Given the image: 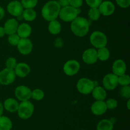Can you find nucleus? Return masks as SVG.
I'll list each match as a JSON object with an SVG mask.
<instances>
[{
	"label": "nucleus",
	"mask_w": 130,
	"mask_h": 130,
	"mask_svg": "<svg viewBox=\"0 0 130 130\" xmlns=\"http://www.w3.org/2000/svg\"><path fill=\"white\" fill-rule=\"evenodd\" d=\"M106 106L107 109L109 110H112V109H116L118 105V102L116 99H109L105 102Z\"/></svg>",
	"instance_id": "473e14b6"
},
{
	"label": "nucleus",
	"mask_w": 130,
	"mask_h": 130,
	"mask_svg": "<svg viewBox=\"0 0 130 130\" xmlns=\"http://www.w3.org/2000/svg\"><path fill=\"white\" fill-rule=\"evenodd\" d=\"M38 0H21L22 5L25 9L34 8L38 4Z\"/></svg>",
	"instance_id": "c756f323"
},
{
	"label": "nucleus",
	"mask_w": 130,
	"mask_h": 130,
	"mask_svg": "<svg viewBox=\"0 0 130 130\" xmlns=\"http://www.w3.org/2000/svg\"><path fill=\"white\" fill-rule=\"evenodd\" d=\"M72 32L77 37H84L88 33L90 29L89 21L83 17H77L71 22Z\"/></svg>",
	"instance_id": "f03ea898"
},
{
	"label": "nucleus",
	"mask_w": 130,
	"mask_h": 130,
	"mask_svg": "<svg viewBox=\"0 0 130 130\" xmlns=\"http://www.w3.org/2000/svg\"><path fill=\"white\" fill-rule=\"evenodd\" d=\"M3 110H4L3 105L2 103L0 102V116H2L3 114Z\"/></svg>",
	"instance_id": "a19ab883"
},
{
	"label": "nucleus",
	"mask_w": 130,
	"mask_h": 130,
	"mask_svg": "<svg viewBox=\"0 0 130 130\" xmlns=\"http://www.w3.org/2000/svg\"><path fill=\"white\" fill-rule=\"evenodd\" d=\"M80 63L76 60H69L63 65V71L68 76L76 75L79 71Z\"/></svg>",
	"instance_id": "6e6552de"
},
{
	"label": "nucleus",
	"mask_w": 130,
	"mask_h": 130,
	"mask_svg": "<svg viewBox=\"0 0 130 130\" xmlns=\"http://www.w3.org/2000/svg\"><path fill=\"white\" fill-rule=\"evenodd\" d=\"M17 47L21 54L27 55L31 53L33 49V44L31 41L28 38H20Z\"/></svg>",
	"instance_id": "9b49d317"
},
{
	"label": "nucleus",
	"mask_w": 130,
	"mask_h": 130,
	"mask_svg": "<svg viewBox=\"0 0 130 130\" xmlns=\"http://www.w3.org/2000/svg\"><path fill=\"white\" fill-rule=\"evenodd\" d=\"M91 112L95 116H101L107 110L106 104L104 100H96L91 106Z\"/></svg>",
	"instance_id": "2eb2a0df"
},
{
	"label": "nucleus",
	"mask_w": 130,
	"mask_h": 130,
	"mask_svg": "<svg viewBox=\"0 0 130 130\" xmlns=\"http://www.w3.org/2000/svg\"><path fill=\"white\" fill-rule=\"evenodd\" d=\"M114 124L110 119H102L99 122L96 130H113Z\"/></svg>",
	"instance_id": "b1692460"
},
{
	"label": "nucleus",
	"mask_w": 130,
	"mask_h": 130,
	"mask_svg": "<svg viewBox=\"0 0 130 130\" xmlns=\"http://www.w3.org/2000/svg\"><path fill=\"white\" fill-rule=\"evenodd\" d=\"M58 4L62 7H65L69 5V0H58Z\"/></svg>",
	"instance_id": "4c0bfd02"
},
{
	"label": "nucleus",
	"mask_w": 130,
	"mask_h": 130,
	"mask_svg": "<svg viewBox=\"0 0 130 130\" xmlns=\"http://www.w3.org/2000/svg\"><path fill=\"white\" fill-rule=\"evenodd\" d=\"M16 77L13 69L5 68L0 71V84L5 86L10 85L14 82Z\"/></svg>",
	"instance_id": "0eeeda50"
},
{
	"label": "nucleus",
	"mask_w": 130,
	"mask_h": 130,
	"mask_svg": "<svg viewBox=\"0 0 130 130\" xmlns=\"http://www.w3.org/2000/svg\"><path fill=\"white\" fill-rule=\"evenodd\" d=\"M81 130H83V129H81Z\"/></svg>",
	"instance_id": "37998d69"
},
{
	"label": "nucleus",
	"mask_w": 130,
	"mask_h": 130,
	"mask_svg": "<svg viewBox=\"0 0 130 130\" xmlns=\"http://www.w3.org/2000/svg\"><path fill=\"white\" fill-rule=\"evenodd\" d=\"M82 59L86 64H93L98 60L97 52L95 48H88L83 53Z\"/></svg>",
	"instance_id": "f8f14e48"
},
{
	"label": "nucleus",
	"mask_w": 130,
	"mask_h": 130,
	"mask_svg": "<svg viewBox=\"0 0 130 130\" xmlns=\"http://www.w3.org/2000/svg\"><path fill=\"white\" fill-rule=\"evenodd\" d=\"M18 26H19V23L16 19H10L5 22L3 27L6 34L10 35L17 32Z\"/></svg>",
	"instance_id": "a211bd4d"
},
{
	"label": "nucleus",
	"mask_w": 130,
	"mask_h": 130,
	"mask_svg": "<svg viewBox=\"0 0 130 130\" xmlns=\"http://www.w3.org/2000/svg\"><path fill=\"white\" fill-rule=\"evenodd\" d=\"M60 9L61 6L58 1L54 0L49 1L42 8L41 15L46 21L56 20L58 18Z\"/></svg>",
	"instance_id": "f257e3e1"
},
{
	"label": "nucleus",
	"mask_w": 130,
	"mask_h": 130,
	"mask_svg": "<svg viewBox=\"0 0 130 130\" xmlns=\"http://www.w3.org/2000/svg\"><path fill=\"white\" fill-rule=\"evenodd\" d=\"M120 94L124 99H129L130 98V87L129 86H122L120 90Z\"/></svg>",
	"instance_id": "72a5a7b5"
},
{
	"label": "nucleus",
	"mask_w": 130,
	"mask_h": 130,
	"mask_svg": "<svg viewBox=\"0 0 130 130\" xmlns=\"http://www.w3.org/2000/svg\"><path fill=\"white\" fill-rule=\"evenodd\" d=\"M83 0H69V5L75 8H79L83 5Z\"/></svg>",
	"instance_id": "e433bc0d"
},
{
	"label": "nucleus",
	"mask_w": 130,
	"mask_h": 130,
	"mask_svg": "<svg viewBox=\"0 0 130 130\" xmlns=\"http://www.w3.org/2000/svg\"><path fill=\"white\" fill-rule=\"evenodd\" d=\"M98 8L100 11V15L107 17L114 13L116 8L115 5L112 2L110 1H105L101 3Z\"/></svg>",
	"instance_id": "4468645a"
},
{
	"label": "nucleus",
	"mask_w": 130,
	"mask_h": 130,
	"mask_svg": "<svg viewBox=\"0 0 130 130\" xmlns=\"http://www.w3.org/2000/svg\"><path fill=\"white\" fill-rule=\"evenodd\" d=\"M5 34H6V33H5L4 27H3L0 26V38H2V37H3Z\"/></svg>",
	"instance_id": "ea45409f"
},
{
	"label": "nucleus",
	"mask_w": 130,
	"mask_h": 130,
	"mask_svg": "<svg viewBox=\"0 0 130 130\" xmlns=\"http://www.w3.org/2000/svg\"><path fill=\"white\" fill-rule=\"evenodd\" d=\"M76 88L80 93L88 95L91 93L95 88V83L90 79L83 77L77 81Z\"/></svg>",
	"instance_id": "423d86ee"
},
{
	"label": "nucleus",
	"mask_w": 130,
	"mask_h": 130,
	"mask_svg": "<svg viewBox=\"0 0 130 130\" xmlns=\"http://www.w3.org/2000/svg\"><path fill=\"white\" fill-rule=\"evenodd\" d=\"M15 75L20 77H25L29 74L30 68L29 65L24 62H20L17 64L14 69Z\"/></svg>",
	"instance_id": "f3484780"
},
{
	"label": "nucleus",
	"mask_w": 130,
	"mask_h": 130,
	"mask_svg": "<svg viewBox=\"0 0 130 130\" xmlns=\"http://www.w3.org/2000/svg\"><path fill=\"white\" fill-rule=\"evenodd\" d=\"M118 84L121 86H129L130 84V77L129 75L124 74L118 76Z\"/></svg>",
	"instance_id": "c85d7f7f"
},
{
	"label": "nucleus",
	"mask_w": 130,
	"mask_h": 130,
	"mask_svg": "<svg viewBox=\"0 0 130 130\" xmlns=\"http://www.w3.org/2000/svg\"><path fill=\"white\" fill-rule=\"evenodd\" d=\"M48 31L50 33L53 35H57L61 32L62 30V26L61 24L58 20H54L50 22L49 25L48 27Z\"/></svg>",
	"instance_id": "4be33fe9"
},
{
	"label": "nucleus",
	"mask_w": 130,
	"mask_h": 130,
	"mask_svg": "<svg viewBox=\"0 0 130 130\" xmlns=\"http://www.w3.org/2000/svg\"><path fill=\"white\" fill-rule=\"evenodd\" d=\"M32 90L24 85H20L15 88V95L17 99L21 102L27 101L31 98Z\"/></svg>",
	"instance_id": "9d476101"
},
{
	"label": "nucleus",
	"mask_w": 130,
	"mask_h": 130,
	"mask_svg": "<svg viewBox=\"0 0 130 130\" xmlns=\"http://www.w3.org/2000/svg\"><path fill=\"white\" fill-rule=\"evenodd\" d=\"M89 19L93 21H96L100 17V13L98 8H90L88 12Z\"/></svg>",
	"instance_id": "bb28decb"
},
{
	"label": "nucleus",
	"mask_w": 130,
	"mask_h": 130,
	"mask_svg": "<svg viewBox=\"0 0 130 130\" xmlns=\"http://www.w3.org/2000/svg\"><path fill=\"white\" fill-rule=\"evenodd\" d=\"M44 96V93L42 90L39 88L34 89L32 90L31 98H32L34 100L39 101V100H43Z\"/></svg>",
	"instance_id": "cd10ccee"
},
{
	"label": "nucleus",
	"mask_w": 130,
	"mask_h": 130,
	"mask_svg": "<svg viewBox=\"0 0 130 130\" xmlns=\"http://www.w3.org/2000/svg\"><path fill=\"white\" fill-rule=\"evenodd\" d=\"M22 17L27 22L34 21L37 17V13L33 8L25 9L23 10Z\"/></svg>",
	"instance_id": "5701e85b"
},
{
	"label": "nucleus",
	"mask_w": 130,
	"mask_h": 130,
	"mask_svg": "<svg viewBox=\"0 0 130 130\" xmlns=\"http://www.w3.org/2000/svg\"><path fill=\"white\" fill-rule=\"evenodd\" d=\"M129 103H130V100H128V102H127V108H128V110L130 109V106H129Z\"/></svg>",
	"instance_id": "79ce46f5"
},
{
	"label": "nucleus",
	"mask_w": 130,
	"mask_h": 130,
	"mask_svg": "<svg viewBox=\"0 0 130 130\" xmlns=\"http://www.w3.org/2000/svg\"><path fill=\"white\" fill-rule=\"evenodd\" d=\"M80 10L79 8H75L72 6H69L61 8L58 17L63 22H69L74 20L79 13Z\"/></svg>",
	"instance_id": "7ed1b4c3"
},
{
	"label": "nucleus",
	"mask_w": 130,
	"mask_h": 130,
	"mask_svg": "<svg viewBox=\"0 0 130 130\" xmlns=\"http://www.w3.org/2000/svg\"><path fill=\"white\" fill-rule=\"evenodd\" d=\"M13 123L11 119L5 116H0V130H11Z\"/></svg>",
	"instance_id": "393cba45"
},
{
	"label": "nucleus",
	"mask_w": 130,
	"mask_h": 130,
	"mask_svg": "<svg viewBox=\"0 0 130 130\" xmlns=\"http://www.w3.org/2000/svg\"><path fill=\"white\" fill-rule=\"evenodd\" d=\"M17 64V60L15 59L13 57H10V58H8L6 61V68L10 69H13L16 67Z\"/></svg>",
	"instance_id": "2f4dec72"
},
{
	"label": "nucleus",
	"mask_w": 130,
	"mask_h": 130,
	"mask_svg": "<svg viewBox=\"0 0 130 130\" xmlns=\"http://www.w3.org/2000/svg\"><path fill=\"white\" fill-rule=\"evenodd\" d=\"M102 84L105 90H114L119 85L118 76L113 73L107 74L103 78Z\"/></svg>",
	"instance_id": "1a4fd4ad"
},
{
	"label": "nucleus",
	"mask_w": 130,
	"mask_h": 130,
	"mask_svg": "<svg viewBox=\"0 0 130 130\" xmlns=\"http://www.w3.org/2000/svg\"><path fill=\"white\" fill-rule=\"evenodd\" d=\"M96 52L98 60H100V61H107L110 58V51L107 48H106V46L99 48Z\"/></svg>",
	"instance_id": "a878e982"
},
{
	"label": "nucleus",
	"mask_w": 130,
	"mask_h": 130,
	"mask_svg": "<svg viewBox=\"0 0 130 130\" xmlns=\"http://www.w3.org/2000/svg\"><path fill=\"white\" fill-rule=\"evenodd\" d=\"M116 2L122 8H126L130 5V0H116Z\"/></svg>",
	"instance_id": "c9c22d12"
},
{
	"label": "nucleus",
	"mask_w": 130,
	"mask_h": 130,
	"mask_svg": "<svg viewBox=\"0 0 130 130\" xmlns=\"http://www.w3.org/2000/svg\"><path fill=\"white\" fill-rule=\"evenodd\" d=\"M20 38L17 35V33L15 34H10L8 35V41L10 43L11 45L12 46H17L18 43H19V40H20Z\"/></svg>",
	"instance_id": "7c9ffc66"
},
{
	"label": "nucleus",
	"mask_w": 130,
	"mask_h": 130,
	"mask_svg": "<svg viewBox=\"0 0 130 130\" xmlns=\"http://www.w3.org/2000/svg\"><path fill=\"white\" fill-rule=\"evenodd\" d=\"M34 111V107L30 101L21 102L17 109L18 116L22 119H27L32 116Z\"/></svg>",
	"instance_id": "20e7f679"
},
{
	"label": "nucleus",
	"mask_w": 130,
	"mask_h": 130,
	"mask_svg": "<svg viewBox=\"0 0 130 130\" xmlns=\"http://www.w3.org/2000/svg\"><path fill=\"white\" fill-rule=\"evenodd\" d=\"M127 67L125 62L121 59H118L114 61L112 67V73L119 76L126 73Z\"/></svg>",
	"instance_id": "dca6fc26"
},
{
	"label": "nucleus",
	"mask_w": 130,
	"mask_h": 130,
	"mask_svg": "<svg viewBox=\"0 0 130 130\" xmlns=\"http://www.w3.org/2000/svg\"><path fill=\"white\" fill-rule=\"evenodd\" d=\"M92 96L96 100H105L107 97L105 89L102 86H96L91 91Z\"/></svg>",
	"instance_id": "412c9836"
},
{
	"label": "nucleus",
	"mask_w": 130,
	"mask_h": 130,
	"mask_svg": "<svg viewBox=\"0 0 130 130\" xmlns=\"http://www.w3.org/2000/svg\"><path fill=\"white\" fill-rule=\"evenodd\" d=\"M90 41L93 46L99 49L106 46L107 44V38L103 32L96 30L93 32L90 35Z\"/></svg>",
	"instance_id": "39448f33"
},
{
	"label": "nucleus",
	"mask_w": 130,
	"mask_h": 130,
	"mask_svg": "<svg viewBox=\"0 0 130 130\" xmlns=\"http://www.w3.org/2000/svg\"><path fill=\"white\" fill-rule=\"evenodd\" d=\"M5 15V10H4L3 8L1 7V6H0V20H1L3 19Z\"/></svg>",
	"instance_id": "58836bf2"
},
{
	"label": "nucleus",
	"mask_w": 130,
	"mask_h": 130,
	"mask_svg": "<svg viewBox=\"0 0 130 130\" xmlns=\"http://www.w3.org/2000/svg\"><path fill=\"white\" fill-rule=\"evenodd\" d=\"M32 32V28L29 24L22 23L19 25L17 30V34L20 38H28Z\"/></svg>",
	"instance_id": "6ab92c4d"
},
{
	"label": "nucleus",
	"mask_w": 130,
	"mask_h": 130,
	"mask_svg": "<svg viewBox=\"0 0 130 130\" xmlns=\"http://www.w3.org/2000/svg\"><path fill=\"white\" fill-rule=\"evenodd\" d=\"M19 105V104L17 100L12 99V98H9V99H6L4 102L3 107L8 112H15L17 111Z\"/></svg>",
	"instance_id": "aec40b11"
},
{
	"label": "nucleus",
	"mask_w": 130,
	"mask_h": 130,
	"mask_svg": "<svg viewBox=\"0 0 130 130\" xmlns=\"http://www.w3.org/2000/svg\"><path fill=\"white\" fill-rule=\"evenodd\" d=\"M86 3L90 8H98L103 0H85Z\"/></svg>",
	"instance_id": "f704fd0d"
},
{
	"label": "nucleus",
	"mask_w": 130,
	"mask_h": 130,
	"mask_svg": "<svg viewBox=\"0 0 130 130\" xmlns=\"http://www.w3.org/2000/svg\"><path fill=\"white\" fill-rule=\"evenodd\" d=\"M24 10L21 3L19 1H11L7 5V11L13 17H18L22 15V13Z\"/></svg>",
	"instance_id": "ddd939ff"
}]
</instances>
